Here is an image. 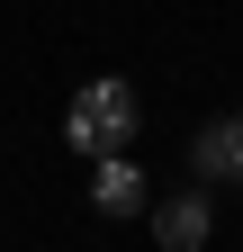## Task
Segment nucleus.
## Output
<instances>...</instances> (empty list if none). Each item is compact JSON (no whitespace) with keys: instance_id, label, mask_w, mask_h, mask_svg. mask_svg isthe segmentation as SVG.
Instances as JSON below:
<instances>
[{"instance_id":"obj_1","label":"nucleus","mask_w":243,"mask_h":252,"mask_svg":"<svg viewBox=\"0 0 243 252\" xmlns=\"http://www.w3.org/2000/svg\"><path fill=\"white\" fill-rule=\"evenodd\" d=\"M63 135L90 153V162H108V153H126L135 144V90L126 81H90V90H72V108H63Z\"/></svg>"},{"instance_id":"obj_2","label":"nucleus","mask_w":243,"mask_h":252,"mask_svg":"<svg viewBox=\"0 0 243 252\" xmlns=\"http://www.w3.org/2000/svg\"><path fill=\"white\" fill-rule=\"evenodd\" d=\"M153 189H144V171L126 162V153H108V162H90V207L99 216H135Z\"/></svg>"},{"instance_id":"obj_3","label":"nucleus","mask_w":243,"mask_h":252,"mask_svg":"<svg viewBox=\"0 0 243 252\" xmlns=\"http://www.w3.org/2000/svg\"><path fill=\"white\" fill-rule=\"evenodd\" d=\"M153 243L162 252H198L207 243V198H162L153 207Z\"/></svg>"},{"instance_id":"obj_4","label":"nucleus","mask_w":243,"mask_h":252,"mask_svg":"<svg viewBox=\"0 0 243 252\" xmlns=\"http://www.w3.org/2000/svg\"><path fill=\"white\" fill-rule=\"evenodd\" d=\"M234 153H243V126H234V117H216V126L189 144V162H198L207 180H225V171H234Z\"/></svg>"},{"instance_id":"obj_5","label":"nucleus","mask_w":243,"mask_h":252,"mask_svg":"<svg viewBox=\"0 0 243 252\" xmlns=\"http://www.w3.org/2000/svg\"><path fill=\"white\" fill-rule=\"evenodd\" d=\"M234 180H243V153H234Z\"/></svg>"},{"instance_id":"obj_6","label":"nucleus","mask_w":243,"mask_h":252,"mask_svg":"<svg viewBox=\"0 0 243 252\" xmlns=\"http://www.w3.org/2000/svg\"><path fill=\"white\" fill-rule=\"evenodd\" d=\"M234 126H243V117H234Z\"/></svg>"}]
</instances>
